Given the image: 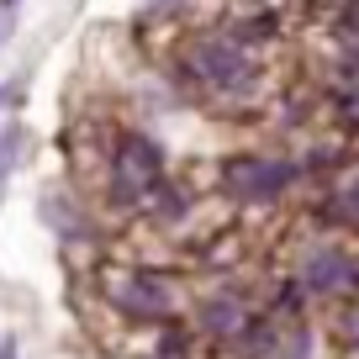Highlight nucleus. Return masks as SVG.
<instances>
[{
    "instance_id": "obj_8",
    "label": "nucleus",
    "mask_w": 359,
    "mask_h": 359,
    "mask_svg": "<svg viewBox=\"0 0 359 359\" xmlns=\"http://www.w3.org/2000/svg\"><path fill=\"white\" fill-rule=\"evenodd\" d=\"M348 212L359 217V180H354V185H348Z\"/></svg>"
},
{
    "instance_id": "obj_1",
    "label": "nucleus",
    "mask_w": 359,
    "mask_h": 359,
    "mask_svg": "<svg viewBox=\"0 0 359 359\" xmlns=\"http://www.w3.org/2000/svg\"><path fill=\"white\" fill-rule=\"evenodd\" d=\"M191 74H196V85L217 90V95H238V90L254 85L259 69H254L243 43H233V37H201L191 48Z\"/></svg>"
},
{
    "instance_id": "obj_5",
    "label": "nucleus",
    "mask_w": 359,
    "mask_h": 359,
    "mask_svg": "<svg viewBox=\"0 0 359 359\" xmlns=\"http://www.w3.org/2000/svg\"><path fill=\"white\" fill-rule=\"evenodd\" d=\"M302 280H306L312 296H354L359 291V264L344 248H317L302 264Z\"/></svg>"
},
{
    "instance_id": "obj_3",
    "label": "nucleus",
    "mask_w": 359,
    "mask_h": 359,
    "mask_svg": "<svg viewBox=\"0 0 359 359\" xmlns=\"http://www.w3.org/2000/svg\"><path fill=\"white\" fill-rule=\"evenodd\" d=\"M222 185L238 201H275V196L291 185V164H285V158H269V154H233L222 164Z\"/></svg>"
},
{
    "instance_id": "obj_10",
    "label": "nucleus",
    "mask_w": 359,
    "mask_h": 359,
    "mask_svg": "<svg viewBox=\"0 0 359 359\" xmlns=\"http://www.w3.org/2000/svg\"><path fill=\"white\" fill-rule=\"evenodd\" d=\"M0 359H16V338H6V344H0Z\"/></svg>"
},
{
    "instance_id": "obj_7",
    "label": "nucleus",
    "mask_w": 359,
    "mask_h": 359,
    "mask_svg": "<svg viewBox=\"0 0 359 359\" xmlns=\"http://www.w3.org/2000/svg\"><path fill=\"white\" fill-rule=\"evenodd\" d=\"M16 143H22L16 133H6V137H0V185H6V169H11V158H16Z\"/></svg>"
},
{
    "instance_id": "obj_11",
    "label": "nucleus",
    "mask_w": 359,
    "mask_h": 359,
    "mask_svg": "<svg viewBox=\"0 0 359 359\" xmlns=\"http://www.w3.org/2000/svg\"><path fill=\"white\" fill-rule=\"evenodd\" d=\"M354 333H359V317H354Z\"/></svg>"
},
{
    "instance_id": "obj_6",
    "label": "nucleus",
    "mask_w": 359,
    "mask_h": 359,
    "mask_svg": "<svg viewBox=\"0 0 359 359\" xmlns=\"http://www.w3.org/2000/svg\"><path fill=\"white\" fill-rule=\"evenodd\" d=\"M201 327L217 333V338H233V333L248 327V306L238 302V296H212V302L201 306Z\"/></svg>"
},
{
    "instance_id": "obj_4",
    "label": "nucleus",
    "mask_w": 359,
    "mask_h": 359,
    "mask_svg": "<svg viewBox=\"0 0 359 359\" xmlns=\"http://www.w3.org/2000/svg\"><path fill=\"white\" fill-rule=\"evenodd\" d=\"M106 296L116 302V312L137 317V323H158V317L175 312V291H169V280L154 275V269H122V275H111Z\"/></svg>"
},
{
    "instance_id": "obj_9",
    "label": "nucleus",
    "mask_w": 359,
    "mask_h": 359,
    "mask_svg": "<svg viewBox=\"0 0 359 359\" xmlns=\"http://www.w3.org/2000/svg\"><path fill=\"white\" fill-rule=\"evenodd\" d=\"M11 37V11H0V43Z\"/></svg>"
},
{
    "instance_id": "obj_2",
    "label": "nucleus",
    "mask_w": 359,
    "mask_h": 359,
    "mask_svg": "<svg viewBox=\"0 0 359 359\" xmlns=\"http://www.w3.org/2000/svg\"><path fill=\"white\" fill-rule=\"evenodd\" d=\"M158 180H164V154H158L148 137H137V133L116 137V154H111V191H116V201H143V196L158 191Z\"/></svg>"
}]
</instances>
